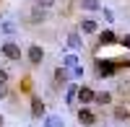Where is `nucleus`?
<instances>
[{"mask_svg": "<svg viewBox=\"0 0 130 127\" xmlns=\"http://www.w3.org/2000/svg\"><path fill=\"white\" fill-rule=\"evenodd\" d=\"M55 83H57V86L68 83V70H65V68H57V70H55Z\"/></svg>", "mask_w": 130, "mask_h": 127, "instance_id": "9d476101", "label": "nucleus"}, {"mask_svg": "<svg viewBox=\"0 0 130 127\" xmlns=\"http://www.w3.org/2000/svg\"><path fill=\"white\" fill-rule=\"evenodd\" d=\"M99 41H102V44H115L117 34H115L112 29H104V31H99Z\"/></svg>", "mask_w": 130, "mask_h": 127, "instance_id": "6e6552de", "label": "nucleus"}, {"mask_svg": "<svg viewBox=\"0 0 130 127\" xmlns=\"http://www.w3.org/2000/svg\"><path fill=\"white\" fill-rule=\"evenodd\" d=\"M44 127H65V122L60 117H47L44 119Z\"/></svg>", "mask_w": 130, "mask_h": 127, "instance_id": "2eb2a0df", "label": "nucleus"}, {"mask_svg": "<svg viewBox=\"0 0 130 127\" xmlns=\"http://www.w3.org/2000/svg\"><path fill=\"white\" fill-rule=\"evenodd\" d=\"M75 99H78V86H70V88H68V93H65V101L73 104Z\"/></svg>", "mask_w": 130, "mask_h": 127, "instance_id": "dca6fc26", "label": "nucleus"}, {"mask_svg": "<svg viewBox=\"0 0 130 127\" xmlns=\"http://www.w3.org/2000/svg\"><path fill=\"white\" fill-rule=\"evenodd\" d=\"M81 31H83V34H96L99 26H96L94 18H83V21H81Z\"/></svg>", "mask_w": 130, "mask_h": 127, "instance_id": "0eeeda50", "label": "nucleus"}, {"mask_svg": "<svg viewBox=\"0 0 130 127\" xmlns=\"http://www.w3.org/2000/svg\"><path fill=\"white\" fill-rule=\"evenodd\" d=\"M78 122H81L83 127H94V124H96V114H94L91 109L81 107V109H78Z\"/></svg>", "mask_w": 130, "mask_h": 127, "instance_id": "7ed1b4c3", "label": "nucleus"}, {"mask_svg": "<svg viewBox=\"0 0 130 127\" xmlns=\"http://www.w3.org/2000/svg\"><path fill=\"white\" fill-rule=\"evenodd\" d=\"M0 127H3V117H0Z\"/></svg>", "mask_w": 130, "mask_h": 127, "instance_id": "b1692460", "label": "nucleus"}, {"mask_svg": "<svg viewBox=\"0 0 130 127\" xmlns=\"http://www.w3.org/2000/svg\"><path fill=\"white\" fill-rule=\"evenodd\" d=\"M104 18H107V21H115V13H112L109 8H104Z\"/></svg>", "mask_w": 130, "mask_h": 127, "instance_id": "aec40b11", "label": "nucleus"}, {"mask_svg": "<svg viewBox=\"0 0 130 127\" xmlns=\"http://www.w3.org/2000/svg\"><path fill=\"white\" fill-rule=\"evenodd\" d=\"M8 96V91H5V83H0V99H5Z\"/></svg>", "mask_w": 130, "mask_h": 127, "instance_id": "412c9836", "label": "nucleus"}, {"mask_svg": "<svg viewBox=\"0 0 130 127\" xmlns=\"http://www.w3.org/2000/svg\"><path fill=\"white\" fill-rule=\"evenodd\" d=\"M120 65H127V68H130V57H122V60H120Z\"/></svg>", "mask_w": 130, "mask_h": 127, "instance_id": "5701e85b", "label": "nucleus"}, {"mask_svg": "<svg viewBox=\"0 0 130 127\" xmlns=\"http://www.w3.org/2000/svg\"><path fill=\"white\" fill-rule=\"evenodd\" d=\"M26 57H29L31 65H42V60H44V49H42L39 44H31V47L26 49Z\"/></svg>", "mask_w": 130, "mask_h": 127, "instance_id": "f03ea898", "label": "nucleus"}, {"mask_svg": "<svg viewBox=\"0 0 130 127\" xmlns=\"http://www.w3.org/2000/svg\"><path fill=\"white\" fill-rule=\"evenodd\" d=\"M44 10H47V8H39V5H37V8L29 13V21H31V24H39V21H44V18H47Z\"/></svg>", "mask_w": 130, "mask_h": 127, "instance_id": "1a4fd4ad", "label": "nucleus"}, {"mask_svg": "<svg viewBox=\"0 0 130 127\" xmlns=\"http://www.w3.org/2000/svg\"><path fill=\"white\" fill-rule=\"evenodd\" d=\"M68 44H70V49H81V36L78 34H70L68 36Z\"/></svg>", "mask_w": 130, "mask_h": 127, "instance_id": "f3484780", "label": "nucleus"}, {"mask_svg": "<svg viewBox=\"0 0 130 127\" xmlns=\"http://www.w3.org/2000/svg\"><path fill=\"white\" fill-rule=\"evenodd\" d=\"M34 3H37L39 8H52V5H55V0H34Z\"/></svg>", "mask_w": 130, "mask_h": 127, "instance_id": "a211bd4d", "label": "nucleus"}, {"mask_svg": "<svg viewBox=\"0 0 130 127\" xmlns=\"http://www.w3.org/2000/svg\"><path fill=\"white\" fill-rule=\"evenodd\" d=\"M115 117L117 119H130V109L127 107H115Z\"/></svg>", "mask_w": 130, "mask_h": 127, "instance_id": "ddd939ff", "label": "nucleus"}, {"mask_svg": "<svg viewBox=\"0 0 130 127\" xmlns=\"http://www.w3.org/2000/svg\"><path fill=\"white\" fill-rule=\"evenodd\" d=\"M81 8L83 10H99L102 5H99V0H81Z\"/></svg>", "mask_w": 130, "mask_h": 127, "instance_id": "f8f14e48", "label": "nucleus"}, {"mask_svg": "<svg viewBox=\"0 0 130 127\" xmlns=\"http://www.w3.org/2000/svg\"><path fill=\"white\" fill-rule=\"evenodd\" d=\"M31 114L39 119V117H44V101L37 99V96H31Z\"/></svg>", "mask_w": 130, "mask_h": 127, "instance_id": "423d86ee", "label": "nucleus"}, {"mask_svg": "<svg viewBox=\"0 0 130 127\" xmlns=\"http://www.w3.org/2000/svg\"><path fill=\"white\" fill-rule=\"evenodd\" d=\"M94 96H96L94 88H89V86H81V88H78V101L83 104V107H89V104L94 101Z\"/></svg>", "mask_w": 130, "mask_h": 127, "instance_id": "39448f33", "label": "nucleus"}, {"mask_svg": "<svg viewBox=\"0 0 130 127\" xmlns=\"http://www.w3.org/2000/svg\"><path fill=\"white\" fill-rule=\"evenodd\" d=\"M94 101L104 107V104H109V101H112V93H109V91H102V93H96V96H94Z\"/></svg>", "mask_w": 130, "mask_h": 127, "instance_id": "9b49d317", "label": "nucleus"}, {"mask_svg": "<svg viewBox=\"0 0 130 127\" xmlns=\"http://www.w3.org/2000/svg\"><path fill=\"white\" fill-rule=\"evenodd\" d=\"M5 80H8V70L0 68V83H5Z\"/></svg>", "mask_w": 130, "mask_h": 127, "instance_id": "6ab92c4d", "label": "nucleus"}, {"mask_svg": "<svg viewBox=\"0 0 130 127\" xmlns=\"http://www.w3.org/2000/svg\"><path fill=\"white\" fill-rule=\"evenodd\" d=\"M65 68H78V55H75V52L65 55Z\"/></svg>", "mask_w": 130, "mask_h": 127, "instance_id": "4468645a", "label": "nucleus"}, {"mask_svg": "<svg viewBox=\"0 0 130 127\" xmlns=\"http://www.w3.org/2000/svg\"><path fill=\"white\" fill-rule=\"evenodd\" d=\"M0 52H3V57H8V60H18L21 57V47L13 44V41H5V44L0 47Z\"/></svg>", "mask_w": 130, "mask_h": 127, "instance_id": "20e7f679", "label": "nucleus"}, {"mask_svg": "<svg viewBox=\"0 0 130 127\" xmlns=\"http://www.w3.org/2000/svg\"><path fill=\"white\" fill-rule=\"evenodd\" d=\"M122 44H125V47L130 49V34H127V36H122Z\"/></svg>", "mask_w": 130, "mask_h": 127, "instance_id": "4be33fe9", "label": "nucleus"}, {"mask_svg": "<svg viewBox=\"0 0 130 127\" xmlns=\"http://www.w3.org/2000/svg\"><path fill=\"white\" fill-rule=\"evenodd\" d=\"M117 70H120V62H115V60H96V73H99V78H112Z\"/></svg>", "mask_w": 130, "mask_h": 127, "instance_id": "f257e3e1", "label": "nucleus"}]
</instances>
